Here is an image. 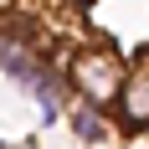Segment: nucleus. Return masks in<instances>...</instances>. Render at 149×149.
Segmentation results:
<instances>
[{
	"mask_svg": "<svg viewBox=\"0 0 149 149\" xmlns=\"http://www.w3.org/2000/svg\"><path fill=\"white\" fill-rule=\"evenodd\" d=\"M129 67L134 62H123L108 41H82V46L67 52V82H72V93L82 103H98V108L118 103L123 82H129Z\"/></svg>",
	"mask_w": 149,
	"mask_h": 149,
	"instance_id": "obj_1",
	"label": "nucleus"
},
{
	"mask_svg": "<svg viewBox=\"0 0 149 149\" xmlns=\"http://www.w3.org/2000/svg\"><path fill=\"white\" fill-rule=\"evenodd\" d=\"M67 123H72V134L82 139V144H108V134L118 129V123H113V108H98V103H77L72 113H67Z\"/></svg>",
	"mask_w": 149,
	"mask_h": 149,
	"instance_id": "obj_3",
	"label": "nucleus"
},
{
	"mask_svg": "<svg viewBox=\"0 0 149 149\" xmlns=\"http://www.w3.org/2000/svg\"><path fill=\"white\" fill-rule=\"evenodd\" d=\"M113 123H118V134H149V57L129 67V82L113 103Z\"/></svg>",
	"mask_w": 149,
	"mask_h": 149,
	"instance_id": "obj_2",
	"label": "nucleus"
}]
</instances>
